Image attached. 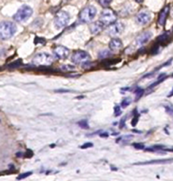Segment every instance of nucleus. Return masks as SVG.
Listing matches in <instances>:
<instances>
[{"label": "nucleus", "mask_w": 173, "mask_h": 181, "mask_svg": "<svg viewBox=\"0 0 173 181\" xmlns=\"http://www.w3.org/2000/svg\"><path fill=\"white\" fill-rule=\"evenodd\" d=\"M16 32V25L9 21H4L0 24V37L2 40L10 39L15 35Z\"/></svg>", "instance_id": "f257e3e1"}, {"label": "nucleus", "mask_w": 173, "mask_h": 181, "mask_svg": "<svg viewBox=\"0 0 173 181\" xmlns=\"http://www.w3.org/2000/svg\"><path fill=\"white\" fill-rule=\"evenodd\" d=\"M32 63L37 67H40V68L48 67L53 63V57L47 52L38 53L32 59Z\"/></svg>", "instance_id": "f03ea898"}, {"label": "nucleus", "mask_w": 173, "mask_h": 181, "mask_svg": "<svg viewBox=\"0 0 173 181\" xmlns=\"http://www.w3.org/2000/svg\"><path fill=\"white\" fill-rule=\"evenodd\" d=\"M32 12L34 11H32L31 6L27 5H24L17 10V12L14 15L13 18L17 23H24L32 16Z\"/></svg>", "instance_id": "7ed1b4c3"}, {"label": "nucleus", "mask_w": 173, "mask_h": 181, "mask_svg": "<svg viewBox=\"0 0 173 181\" xmlns=\"http://www.w3.org/2000/svg\"><path fill=\"white\" fill-rule=\"evenodd\" d=\"M97 15V8L93 5H89L79 13V20L82 23H90Z\"/></svg>", "instance_id": "20e7f679"}, {"label": "nucleus", "mask_w": 173, "mask_h": 181, "mask_svg": "<svg viewBox=\"0 0 173 181\" xmlns=\"http://www.w3.org/2000/svg\"><path fill=\"white\" fill-rule=\"evenodd\" d=\"M117 16L116 14L115 11H113L112 9H105L100 16V21L103 23L105 25H112L114 24L116 21Z\"/></svg>", "instance_id": "39448f33"}, {"label": "nucleus", "mask_w": 173, "mask_h": 181, "mask_svg": "<svg viewBox=\"0 0 173 181\" xmlns=\"http://www.w3.org/2000/svg\"><path fill=\"white\" fill-rule=\"evenodd\" d=\"M70 14L67 11H59L57 13V15L54 19L55 27L58 29H61L65 27L70 22Z\"/></svg>", "instance_id": "423d86ee"}, {"label": "nucleus", "mask_w": 173, "mask_h": 181, "mask_svg": "<svg viewBox=\"0 0 173 181\" xmlns=\"http://www.w3.org/2000/svg\"><path fill=\"white\" fill-rule=\"evenodd\" d=\"M90 55L86 51H77L71 56V61L74 64H86L90 61Z\"/></svg>", "instance_id": "0eeeda50"}, {"label": "nucleus", "mask_w": 173, "mask_h": 181, "mask_svg": "<svg viewBox=\"0 0 173 181\" xmlns=\"http://www.w3.org/2000/svg\"><path fill=\"white\" fill-rule=\"evenodd\" d=\"M124 29V24L118 22V23H115L114 24L110 25L108 29H107V33L110 36H117L119 34H121Z\"/></svg>", "instance_id": "6e6552de"}, {"label": "nucleus", "mask_w": 173, "mask_h": 181, "mask_svg": "<svg viewBox=\"0 0 173 181\" xmlns=\"http://www.w3.org/2000/svg\"><path fill=\"white\" fill-rule=\"evenodd\" d=\"M152 18V14L149 11H143L140 12L139 14L136 16V22L139 24H147L149 22H151V20Z\"/></svg>", "instance_id": "1a4fd4ad"}, {"label": "nucleus", "mask_w": 173, "mask_h": 181, "mask_svg": "<svg viewBox=\"0 0 173 181\" xmlns=\"http://www.w3.org/2000/svg\"><path fill=\"white\" fill-rule=\"evenodd\" d=\"M152 37V32L150 31H145L142 32L141 34L138 35L135 39L136 46H143L145 43H147Z\"/></svg>", "instance_id": "9d476101"}, {"label": "nucleus", "mask_w": 173, "mask_h": 181, "mask_svg": "<svg viewBox=\"0 0 173 181\" xmlns=\"http://www.w3.org/2000/svg\"><path fill=\"white\" fill-rule=\"evenodd\" d=\"M53 53H54V55L59 59H67L70 55V50L67 48V47L65 46H57L53 50Z\"/></svg>", "instance_id": "9b49d317"}, {"label": "nucleus", "mask_w": 173, "mask_h": 181, "mask_svg": "<svg viewBox=\"0 0 173 181\" xmlns=\"http://www.w3.org/2000/svg\"><path fill=\"white\" fill-rule=\"evenodd\" d=\"M169 13H170V5H166L159 15V17H158V24L159 25H164L166 20H167Z\"/></svg>", "instance_id": "f8f14e48"}, {"label": "nucleus", "mask_w": 173, "mask_h": 181, "mask_svg": "<svg viewBox=\"0 0 173 181\" xmlns=\"http://www.w3.org/2000/svg\"><path fill=\"white\" fill-rule=\"evenodd\" d=\"M123 47V43L120 39L118 38H114L112 39L109 43V49L112 51H117Z\"/></svg>", "instance_id": "ddd939ff"}, {"label": "nucleus", "mask_w": 173, "mask_h": 181, "mask_svg": "<svg viewBox=\"0 0 173 181\" xmlns=\"http://www.w3.org/2000/svg\"><path fill=\"white\" fill-rule=\"evenodd\" d=\"M173 162V159H155V160H149V161L145 162H137L134 165H151V164H168Z\"/></svg>", "instance_id": "4468645a"}, {"label": "nucleus", "mask_w": 173, "mask_h": 181, "mask_svg": "<svg viewBox=\"0 0 173 181\" xmlns=\"http://www.w3.org/2000/svg\"><path fill=\"white\" fill-rule=\"evenodd\" d=\"M104 27H105V24L103 23H101L100 21H97V22L93 23L90 25L91 33H92V34H94V35L95 34H97V33L102 32V30L104 29Z\"/></svg>", "instance_id": "2eb2a0df"}, {"label": "nucleus", "mask_w": 173, "mask_h": 181, "mask_svg": "<svg viewBox=\"0 0 173 181\" xmlns=\"http://www.w3.org/2000/svg\"><path fill=\"white\" fill-rule=\"evenodd\" d=\"M170 38V32H165L164 33H162V34H161L157 38V43L158 44L161 45L162 43H165Z\"/></svg>", "instance_id": "dca6fc26"}, {"label": "nucleus", "mask_w": 173, "mask_h": 181, "mask_svg": "<svg viewBox=\"0 0 173 181\" xmlns=\"http://www.w3.org/2000/svg\"><path fill=\"white\" fill-rule=\"evenodd\" d=\"M168 77H167V75L165 74V73H162V74H161L159 76V78H158V79L156 80V82H154V83H152L151 85H150L149 86H148V88L149 89H151L152 88H154V86H158L159 84H161L162 82H163L164 80L167 78Z\"/></svg>", "instance_id": "f3484780"}, {"label": "nucleus", "mask_w": 173, "mask_h": 181, "mask_svg": "<svg viewBox=\"0 0 173 181\" xmlns=\"http://www.w3.org/2000/svg\"><path fill=\"white\" fill-rule=\"evenodd\" d=\"M132 134H127V135H123L122 137H119L117 140H116V143H123V144H125V143H129L130 140L132 139Z\"/></svg>", "instance_id": "a211bd4d"}, {"label": "nucleus", "mask_w": 173, "mask_h": 181, "mask_svg": "<svg viewBox=\"0 0 173 181\" xmlns=\"http://www.w3.org/2000/svg\"><path fill=\"white\" fill-rule=\"evenodd\" d=\"M23 65V60L21 59H18L16 60H15V61L11 62L10 64H8V69H16V68H19V67H21Z\"/></svg>", "instance_id": "6ab92c4d"}, {"label": "nucleus", "mask_w": 173, "mask_h": 181, "mask_svg": "<svg viewBox=\"0 0 173 181\" xmlns=\"http://www.w3.org/2000/svg\"><path fill=\"white\" fill-rule=\"evenodd\" d=\"M112 56V52L108 50H104L102 51L99 52V54H98V59H106V58H108V57H111Z\"/></svg>", "instance_id": "aec40b11"}, {"label": "nucleus", "mask_w": 173, "mask_h": 181, "mask_svg": "<svg viewBox=\"0 0 173 181\" xmlns=\"http://www.w3.org/2000/svg\"><path fill=\"white\" fill-rule=\"evenodd\" d=\"M78 126L79 127H81V128L83 129H89V123H88V120H81V121H79V122L78 123Z\"/></svg>", "instance_id": "412c9836"}, {"label": "nucleus", "mask_w": 173, "mask_h": 181, "mask_svg": "<svg viewBox=\"0 0 173 181\" xmlns=\"http://www.w3.org/2000/svg\"><path fill=\"white\" fill-rule=\"evenodd\" d=\"M131 103H132V98L131 97H125L124 99L122 100L121 107H123V108H125V107H127Z\"/></svg>", "instance_id": "4be33fe9"}, {"label": "nucleus", "mask_w": 173, "mask_h": 181, "mask_svg": "<svg viewBox=\"0 0 173 181\" xmlns=\"http://www.w3.org/2000/svg\"><path fill=\"white\" fill-rule=\"evenodd\" d=\"M134 118H132V122H131V124L132 126H136L137 123H138V121H139V115L137 113V109H134Z\"/></svg>", "instance_id": "5701e85b"}, {"label": "nucleus", "mask_w": 173, "mask_h": 181, "mask_svg": "<svg viewBox=\"0 0 173 181\" xmlns=\"http://www.w3.org/2000/svg\"><path fill=\"white\" fill-rule=\"evenodd\" d=\"M121 60V59H117L116 60H111V59H105V61L103 62V64L105 67H110L113 64H116L117 62H119Z\"/></svg>", "instance_id": "b1692460"}, {"label": "nucleus", "mask_w": 173, "mask_h": 181, "mask_svg": "<svg viewBox=\"0 0 173 181\" xmlns=\"http://www.w3.org/2000/svg\"><path fill=\"white\" fill-rule=\"evenodd\" d=\"M144 94V89L143 88H137V89L135 90V96H136V100L140 99Z\"/></svg>", "instance_id": "393cba45"}, {"label": "nucleus", "mask_w": 173, "mask_h": 181, "mask_svg": "<svg viewBox=\"0 0 173 181\" xmlns=\"http://www.w3.org/2000/svg\"><path fill=\"white\" fill-rule=\"evenodd\" d=\"M61 70L62 71H71V70H75V67L74 66H72V65H63L61 66Z\"/></svg>", "instance_id": "a878e982"}, {"label": "nucleus", "mask_w": 173, "mask_h": 181, "mask_svg": "<svg viewBox=\"0 0 173 181\" xmlns=\"http://www.w3.org/2000/svg\"><path fill=\"white\" fill-rule=\"evenodd\" d=\"M32 174V171H28V172L23 173V174H21V175H19V176L17 177V179H18V180L24 179V178H27V177L31 176Z\"/></svg>", "instance_id": "bb28decb"}, {"label": "nucleus", "mask_w": 173, "mask_h": 181, "mask_svg": "<svg viewBox=\"0 0 173 181\" xmlns=\"http://www.w3.org/2000/svg\"><path fill=\"white\" fill-rule=\"evenodd\" d=\"M99 4H100L103 7H108L111 4V0H100V1H98Z\"/></svg>", "instance_id": "cd10ccee"}, {"label": "nucleus", "mask_w": 173, "mask_h": 181, "mask_svg": "<svg viewBox=\"0 0 173 181\" xmlns=\"http://www.w3.org/2000/svg\"><path fill=\"white\" fill-rule=\"evenodd\" d=\"M159 51V44H155L153 46V48L151 49V53L152 55H155V54H158Z\"/></svg>", "instance_id": "c85d7f7f"}, {"label": "nucleus", "mask_w": 173, "mask_h": 181, "mask_svg": "<svg viewBox=\"0 0 173 181\" xmlns=\"http://www.w3.org/2000/svg\"><path fill=\"white\" fill-rule=\"evenodd\" d=\"M34 43L37 45V44H45L46 43V40L43 39V38H41V37H35V40H34Z\"/></svg>", "instance_id": "c756f323"}, {"label": "nucleus", "mask_w": 173, "mask_h": 181, "mask_svg": "<svg viewBox=\"0 0 173 181\" xmlns=\"http://www.w3.org/2000/svg\"><path fill=\"white\" fill-rule=\"evenodd\" d=\"M132 146L137 150H145V145L143 143H132Z\"/></svg>", "instance_id": "7c9ffc66"}, {"label": "nucleus", "mask_w": 173, "mask_h": 181, "mask_svg": "<svg viewBox=\"0 0 173 181\" xmlns=\"http://www.w3.org/2000/svg\"><path fill=\"white\" fill-rule=\"evenodd\" d=\"M121 113H122L121 106H119V105L115 106V115L116 116H119V115H121Z\"/></svg>", "instance_id": "2f4dec72"}, {"label": "nucleus", "mask_w": 173, "mask_h": 181, "mask_svg": "<svg viewBox=\"0 0 173 181\" xmlns=\"http://www.w3.org/2000/svg\"><path fill=\"white\" fill-rule=\"evenodd\" d=\"M34 156V152L31 150H27L26 152H24V158H32Z\"/></svg>", "instance_id": "473e14b6"}, {"label": "nucleus", "mask_w": 173, "mask_h": 181, "mask_svg": "<svg viewBox=\"0 0 173 181\" xmlns=\"http://www.w3.org/2000/svg\"><path fill=\"white\" fill-rule=\"evenodd\" d=\"M94 146V144H93L92 143H84L83 145L80 146L81 149H88V148H91V147Z\"/></svg>", "instance_id": "72a5a7b5"}, {"label": "nucleus", "mask_w": 173, "mask_h": 181, "mask_svg": "<svg viewBox=\"0 0 173 181\" xmlns=\"http://www.w3.org/2000/svg\"><path fill=\"white\" fill-rule=\"evenodd\" d=\"M165 110L168 113L173 115V107H171V106H165Z\"/></svg>", "instance_id": "f704fd0d"}, {"label": "nucleus", "mask_w": 173, "mask_h": 181, "mask_svg": "<svg viewBox=\"0 0 173 181\" xmlns=\"http://www.w3.org/2000/svg\"><path fill=\"white\" fill-rule=\"evenodd\" d=\"M108 136H109V134H108L107 132H103L100 133V137H102V138H106Z\"/></svg>", "instance_id": "c9c22d12"}, {"label": "nucleus", "mask_w": 173, "mask_h": 181, "mask_svg": "<svg viewBox=\"0 0 173 181\" xmlns=\"http://www.w3.org/2000/svg\"><path fill=\"white\" fill-rule=\"evenodd\" d=\"M125 120H126V118L124 117V119H122L121 120V122H120V128L122 129V128H124V124H125Z\"/></svg>", "instance_id": "e433bc0d"}, {"label": "nucleus", "mask_w": 173, "mask_h": 181, "mask_svg": "<svg viewBox=\"0 0 173 181\" xmlns=\"http://www.w3.org/2000/svg\"><path fill=\"white\" fill-rule=\"evenodd\" d=\"M16 157H17V158L24 157V152H17V153H16Z\"/></svg>", "instance_id": "4c0bfd02"}, {"label": "nucleus", "mask_w": 173, "mask_h": 181, "mask_svg": "<svg viewBox=\"0 0 173 181\" xmlns=\"http://www.w3.org/2000/svg\"><path fill=\"white\" fill-rule=\"evenodd\" d=\"M55 92H59V93H61V92H70V90H67V89H59V90H56Z\"/></svg>", "instance_id": "58836bf2"}, {"label": "nucleus", "mask_w": 173, "mask_h": 181, "mask_svg": "<svg viewBox=\"0 0 173 181\" xmlns=\"http://www.w3.org/2000/svg\"><path fill=\"white\" fill-rule=\"evenodd\" d=\"M173 97V88H172V90L169 93V95H168V97Z\"/></svg>", "instance_id": "ea45409f"}, {"label": "nucleus", "mask_w": 173, "mask_h": 181, "mask_svg": "<svg viewBox=\"0 0 173 181\" xmlns=\"http://www.w3.org/2000/svg\"><path fill=\"white\" fill-rule=\"evenodd\" d=\"M164 151H170V152H173V148H172V149H165Z\"/></svg>", "instance_id": "a19ab883"}, {"label": "nucleus", "mask_w": 173, "mask_h": 181, "mask_svg": "<svg viewBox=\"0 0 173 181\" xmlns=\"http://www.w3.org/2000/svg\"><path fill=\"white\" fill-rule=\"evenodd\" d=\"M136 2H138V3H143V0H136Z\"/></svg>", "instance_id": "79ce46f5"}, {"label": "nucleus", "mask_w": 173, "mask_h": 181, "mask_svg": "<svg viewBox=\"0 0 173 181\" xmlns=\"http://www.w3.org/2000/svg\"><path fill=\"white\" fill-rule=\"evenodd\" d=\"M172 31H173V27H172Z\"/></svg>", "instance_id": "37998d69"}]
</instances>
